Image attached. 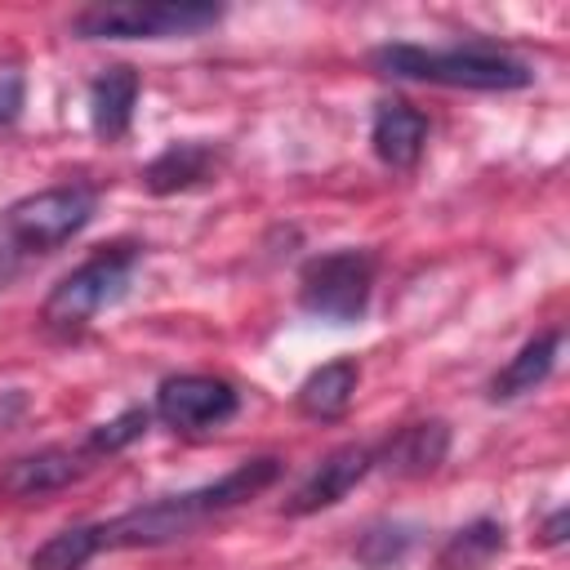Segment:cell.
I'll return each mask as SVG.
<instances>
[{
  "label": "cell",
  "instance_id": "13",
  "mask_svg": "<svg viewBox=\"0 0 570 570\" xmlns=\"http://www.w3.org/2000/svg\"><path fill=\"white\" fill-rule=\"evenodd\" d=\"M134 102H138V71L134 67H107L89 85V125L102 142H116L134 125Z\"/></svg>",
  "mask_w": 570,
  "mask_h": 570
},
{
  "label": "cell",
  "instance_id": "22",
  "mask_svg": "<svg viewBox=\"0 0 570 570\" xmlns=\"http://www.w3.org/2000/svg\"><path fill=\"white\" fill-rule=\"evenodd\" d=\"M18 272V258H13V249L9 245H0V289H4V281Z\"/></svg>",
  "mask_w": 570,
  "mask_h": 570
},
{
  "label": "cell",
  "instance_id": "2",
  "mask_svg": "<svg viewBox=\"0 0 570 570\" xmlns=\"http://www.w3.org/2000/svg\"><path fill=\"white\" fill-rule=\"evenodd\" d=\"M370 62L392 80H419V85H445V89H525L534 80L530 62L485 40L445 45V49L392 40V45H379Z\"/></svg>",
  "mask_w": 570,
  "mask_h": 570
},
{
  "label": "cell",
  "instance_id": "18",
  "mask_svg": "<svg viewBox=\"0 0 570 570\" xmlns=\"http://www.w3.org/2000/svg\"><path fill=\"white\" fill-rule=\"evenodd\" d=\"M410 548H414V525H405V521H379V525H370L356 539V561L370 566V570H387Z\"/></svg>",
  "mask_w": 570,
  "mask_h": 570
},
{
  "label": "cell",
  "instance_id": "5",
  "mask_svg": "<svg viewBox=\"0 0 570 570\" xmlns=\"http://www.w3.org/2000/svg\"><path fill=\"white\" fill-rule=\"evenodd\" d=\"M94 209H98V191L89 183H58V187L13 200L0 223H4V236L13 249L49 254V249L67 245L71 236H80L89 227Z\"/></svg>",
  "mask_w": 570,
  "mask_h": 570
},
{
  "label": "cell",
  "instance_id": "21",
  "mask_svg": "<svg viewBox=\"0 0 570 570\" xmlns=\"http://www.w3.org/2000/svg\"><path fill=\"white\" fill-rule=\"evenodd\" d=\"M566 539V512H552L543 525V543H561Z\"/></svg>",
  "mask_w": 570,
  "mask_h": 570
},
{
  "label": "cell",
  "instance_id": "7",
  "mask_svg": "<svg viewBox=\"0 0 570 570\" xmlns=\"http://www.w3.org/2000/svg\"><path fill=\"white\" fill-rule=\"evenodd\" d=\"M240 410V392L214 374H174L156 387V419L174 432L223 428Z\"/></svg>",
  "mask_w": 570,
  "mask_h": 570
},
{
  "label": "cell",
  "instance_id": "10",
  "mask_svg": "<svg viewBox=\"0 0 570 570\" xmlns=\"http://www.w3.org/2000/svg\"><path fill=\"white\" fill-rule=\"evenodd\" d=\"M370 142L383 165L410 169V165H419V156L428 147V116L419 107H410L405 98H383V102H374Z\"/></svg>",
  "mask_w": 570,
  "mask_h": 570
},
{
  "label": "cell",
  "instance_id": "6",
  "mask_svg": "<svg viewBox=\"0 0 570 570\" xmlns=\"http://www.w3.org/2000/svg\"><path fill=\"white\" fill-rule=\"evenodd\" d=\"M374 294V254L370 249H330L303 263L298 303L303 312L330 325H356L370 312Z\"/></svg>",
  "mask_w": 570,
  "mask_h": 570
},
{
  "label": "cell",
  "instance_id": "20",
  "mask_svg": "<svg viewBox=\"0 0 570 570\" xmlns=\"http://www.w3.org/2000/svg\"><path fill=\"white\" fill-rule=\"evenodd\" d=\"M22 94H27V89H22V71L0 67V129L22 116Z\"/></svg>",
  "mask_w": 570,
  "mask_h": 570
},
{
  "label": "cell",
  "instance_id": "15",
  "mask_svg": "<svg viewBox=\"0 0 570 570\" xmlns=\"http://www.w3.org/2000/svg\"><path fill=\"white\" fill-rule=\"evenodd\" d=\"M356 383H361V365L352 361V356H338V361H330V365H321V370H312L303 383H298V410L307 414V419H338L347 405H352V396H356Z\"/></svg>",
  "mask_w": 570,
  "mask_h": 570
},
{
  "label": "cell",
  "instance_id": "3",
  "mask_svg": "<svg viewBox=\"0 0 570 570\" xmlns=\"http://www.w3.org/2000/svg\"><path fill=\"white\" fill-rule=\"evenodd\" d=\"M223 18V4L205 0H120V4H89L71 18L80 40H169V36H200Z\"/></svg>",
  "mask_w": 570,
  "mask_h": 570
},
{
  "label": "cell",
  "instance_id": "11",
  "mask_svg": "<svg viewBox=\"0 0 570 570\" xmlns=\"http://www.w3.org/2000/svg\"><path fill=\"white\" fill-rule=\"evenodd\" d=\"M223 165V151L205 138H183V142H169L147 169H142V187L156 191V196H174V191H191L200 183H209Z\"/></svg>",
  "mask_w": 570,
  "mask_h": 570
},
{
  "label": "cell",
  "instance_id": "9",
  "mask_svg": "<svg viewBox=\"0 0 570 570\" xmlns=\"http://www.w3.org/2000/svg\"><path fill=\"white\" fill-rule=\"evenodd\" d=\"M370 468H374V450H370V445H338V450H330V454L307 472V481L289 494L285 512H289V517H307V512L334 508Z\"/></svg>",
  "mask_w": 570,
  "mask_h": 570
},
{
  "label": "cell",
  "instance_id": "16",
  "mask_svg": "<svg viewBox=\"0 0 570 570\" xmlns=\"http://www.w3.org/2000/svg\"><path fill=\"white\" fill-rule=\"evenodd\" d=\"M503 543H508L503 521H494V517H476V521L459 525V530L441 543V552H436V570H485V566L503 552Z\"/></svg>",
  "mask_w": 570,
  "mask_h": 570
},
{
  "label": "cell",
  "instance_id": "8",
  "mask_svg": "<svg viewBox=\"0 0 570 570\" xmlns=\"http://www.w3.org/2000/svg\"><path fill=\"white\" fill-rule=\"evenodd\" d=\"M94 468V454L85 445H45L36 454H22L13 459L4 472H0V485L18 499H40V494H53L71 481H80L85 472Z\"/></svg>",
  "mask_w": 570,
  "mask_h": 570
},
{
  "label": "cell",
  "instance_id": "4",
  "mask_svg": "<svg viewBox=\"0 0 570 570\" xmlns=\"http://www.w3.org/2000/svg\"><path fill=\"white\" fill-rule=\"evenodd\" d=\"M138 267V249L134 245H107L94 258H85L80 267H71L45 298L40 321L58 334H76L85 330L102 307H111L116 298H125L129 281Z\"/></svg>",
  "mask_w": 570,
  "mask_h": 570
},
{
  "label": "cell",
  "instance_id": "14",
  "mask_svg": "<svg viewBox=\"0 0 570 570\" xmlns=\"http://www.w3.org/2000/svg\"><path fill=\"white\" fill-rule=\"evenodd\" d=\"M561 330H543V334H534L494 379H490V396L494 401H512V396H525V392H534L552 370H557V356H561Z\"/></svg>",
  "mask_w": 570,
  "mask_h": 570
},
{
  "label": "cell",
  "instance_id": "1",
  "mask_svg": "<svg viewBox=\"0 0 570 570\" xmlns=\"http://www.w3.org/2000/svg\"><path fill=\"white\" fill-rule=\"evenodd\" d=\"M281 459L276 454H258L236 463L232 472H223L209 485L183 490V494H165L151 503H138L111 521H98V543L102 548H156V543H174L187 539L191 530H200L209 517H223L240 503H249L254 494H263L276 476H281Z\"/></svg>",
  "mask_w": 570,
  "mask_h": 570
},
{
  "label": "cell",
  "instance_id": "12",
  "mask_svg": "<svg viewBox=\"0 0 570 570\" xmlns=\"http://www.w3.org/2000/svg\"><path fill=\"white\" fill-rule=\"evenodd\" d=\"M445 454H450V428H445L441 419H432V423H410V428H401V432L374 454V463H383V468L396 472V476H428V472H436V468L445 463Z\"/></svg>",
  "mask_w": 570,
  "mask_h": 570
},
{
  "label": "cell",
  "instance_id": "19",
  "mask_svg": "<svg viewBox=\"0 0 570 570\" xmlns=\"http://www.w3.org/2000/svg\"><path fill=\"white\" fill-rule=\"evenodd\" d=\"M147 423H151V414H147L142 405H129V410H120L116 419L98 423V428L85 436V450H89L94 459H102V454H116V450H125L129 441H138V436L147 432Z\"/></svg>",
  "mask_w": 570,
  "mask_h": 570
},
{
  "label": "cell",
  "instance_id": "17",
  "mask_svg": "<svg viewBox=\"0 0 570 570\" xmlns=\"http://www.w3.org/2000/svg\"><path fill=\"white\" fill-rule=\"evenodd\" d=\"M98 552H102L98 525H71V530H58L53 539H45L31 552L27 570H85Z\"/></svg>",
  "mask_w": 570,
  "mask_h": 570
}]
</instances>
